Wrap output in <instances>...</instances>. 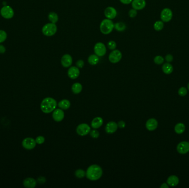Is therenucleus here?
Returning a JSON list of instances; mask_svg holds the SVG:
<instances>
[{"mask_svg":"<svg viewBox=\"0 0 189 188\" xmlns=\"http://www.w3.org/2000/svg\"><path fill=\"white\" fill-rule=\"evenodd\" d=\"M114 29L118 32H123L126 29V25L122 22H118L114 23Z\"/></svg>","mask_w":189,"mask_h":188,"instance_id":"nucleus-24","label":"nucleus"},{"mask_svg":"<svg viewBox=\"0 0 189 188\" xmlns=\"http://www.w3.org/2000/svg\"><path fill=\"white\" fill-rule=\"evenodd\" d=\"M187 91L186 88L184 87H181L178 91L179 95L181 96V97H184V96H186L187 94Z\"/></svg>","mask_w":189,"mask_h":188,"instance_id":"nucleus-36","label":"nucleus"},{"mask_svg":"<svg viewBox=\"0 0 189 188\" xmlns=\"http://www.w3.org/2000/svg\"><path fill=\"white\" fill-rule=\"evenodd\" d=\"M90 131L91 128L90 126L85 123L79 125L76 129V132H77V134L81 136L87 135L90 133Z\"/></svg>","mask_w":189,"mask_h":188,"instance_id":"nucleus-8","label":"nucleus"},{"mask_svg":"<svg viewBox=\"0 0 189 188\" xmlns=\"http://www.w3.org/2000/svg\"><path fill=\"white\" fill-rule=\"evenodd\" d=\"M137 11H137L136 9H135L132 8V9H129V11H128V16L130 18H135V17L137 15V13H138Z\"/></svg>","mask_w":189,"mask_h":188,"instance_id":"nucleus-34","label":"nucleus"},{"mask_svg":"<svg viewBox=\"0 0 189 188\" xmlns=\"http://www.w3.org/2000/svg\"><path fill=\"white\" fill-rule=\"evenodd\" d=\"M179 179L176 176H170L167 179V184L171 186H175L178 185Z\"/></svg>","mask_w":189,"mask_h":188,"instance_id":"nucleus-21","label":"nucleus"},{"mask_svg":"<svg viewBox=\"0 0 189 188\" xmlns=\"http://www.w3.org/2000/svg\"><path fill=\"white\" fill-rule=\"evenodd\" d=\"M7 38V34L5 30H0V43H2L6 40Z\"/></svg>","mask_w":189,"mask_h":188,"instance_id":"nucleus-32","label":"nucleus"},{"mask_svg":"<svg viewBox=\"0 0 189 188\" xmlns=\"http://www.w3.org/2000/svg\"><path fill=\"white\" fill-rule=\"evenodd\" d=\"M89 134H90L91 137H93V138H97L100 136L99 132L95 129L93 130H91Z\"/></svg>","mask_w":189,"mask_h":188,"instance_id":"nucleus-35","label":"nucleus"},{"mask_svg":"<svg viewBox=\"0 0 189 188\" xmlns=\"http://www.w3.org/2000/svg\"><path fill=\"white\" fill-rule=\"evenodd\" d=\"M0 13L2 17L7 19H9L14 16V11L11 6H4L1 9Z\"/></svg>","mask_w":189,"mask_h":188,"instance_id":"nucleus-7","label":"nucleus"},{"mask_svg":"<svg viewBox=\"0 0 189 188\" xmlns=\"http://www.w3.org/2000/svg\"><path fill=\"white\" fill-rule=\"evenodd\" d=\"M72 57L70 54H65L61 58V64L65 68H68L72 65Z\"/></svg>","mask_w":189,"mask_h":188,"instance_id":"nucleus-11","label":"nucleus"},{"mask_svg":"<svg viewBox=\"0 0 189 188\" xmlns=\"http://www.w3.org/2000/svg\"><path fill=\"white\" fill-rule=\"evenodd\" d=\"M107 46L109 50H114L117 48V43L114 40H110L107 44Z\"/></svg>","mask_w":189,"mask_h":188,"instance_id":"nucleus-31","label":"nucleus"},{"mask_svg":"<svg viewBox=\"0 0 189 188\" xmlns=\"http://www.w3.org/2000/svg\"><path fill=\"white\" fill-rule=\"evenodd\" d=\"M6 48L2 44H0V54H4L6 52Z\"/></svg>","mask_w":189,"mask_h":188,"instance_id":"nucleus-43","label":"nucleus"},{"mask_svg":"<svg viewBox=\"0 0 189 188\" xmlns=\"http://www.w3.org/2000/svg\"><path fill=\"white\" fill-rule=\"evenodd\" d=\"M64 112L61 109H57L53 111L52 117L53 119L57 122L61 121L64 118Z\"/></svg>","mask_w":189,"mask_h":188,"instance_id":"nucleus-16","label":"nucleus"},{"mask_svg":"<svg viewBox=\"0 0 189 188\" xmlns=\"http://www.w3.org/2000/svg\"><path fill=\"white\" fill-rule=\"evenodd\" d=\"M57 102L56 100L51 97H47L42 101L40 104V109L44 113H51L56 109Z\"/></svg>","mask_w":189,"mask_h":188,"instance_id":"nucleus-2","label":"nucleus"},{"mask_svg":"<svg viewBox=\"0 0 189 188\" xmlns=\"http://www.w3.org/2000/svg\"><path fill=\"white\" fill-rule=\"evenodd\" d=\"M131 5L133 9L137 11H141L145 7L146 1L145 0H133Z\"/></svg>","mask_w":189,"mask_h":188,"instance_id":"nucleus-15","label":"nucleus"},{"mask_svg":"<svg viewBox=\"0 0 189 188\" xmlns=\"http://www.w3.org/2000/svg\"><path fill=\"white\" fill-rule=\"evenodd\" d=\"M187 88H188V89L189 90V83L188 84V85H187Z\"/></svg>","mask_w":189,"mask_h":188,"instance_id":"nucleus-45","label":"nucleus"},{"mask_svg":"<svg viewBox=\"0 0 189 188\" xmlns=\"http://www.w3.org/2000/svg\"><path fill=\"white\" fill-rule=\"evenodd\" d=\"M122 59V52L118 50L114 49L112 50L108 55V60L112 63H119Z\"/></svg>","mask_w":189,"mask_h":188,"instance_id":"nucleus-5","label":"nucleus"},{"mask_svg":"<svg viewBox=\"0 0 189 188\" xmlns=\"http://www.w3.org/2000/svg\"><path fill=\"white\" fill-rule=\"evenodd\" d=\"M36 143L38 145H42L45 142V138L42 136H39L36 138Z\"/></svg>","mask_w":189,"mask_h":188,"instance_id":"nucleus-37","label":"nucleus"},{"mask_svg":"<svg viewBox=\"0 0 189 188\" xmlns=\"http://www.w3.org/2000/svg\"><path fill=\"white\" fill-rule=\"evenodd\" d=\"M164 28V23L163 21H158L154 24V28L156 31H160Z\"/></svg>","mask_w":189,"mask_h":188,"instance_id":"nucleus-29","label":"nucleus"},{"mask_svg":"<svg viewBox=\"0 0 189 188\" xmlns=\"http://www.w3.org/2000/svg\"><path fill=\"white\" fill-rule=\"evenodd\" d=\"M118 128L117 124L114 121H110L108 122L105 126V131L109 134H114L117 131Z\"/></svg>","mask_w":189,"mask_h":188,"instance_id":"nucleus-17","label":"nucleus"},{"mask_svg":"<svg viewBox=\"0 0 189 188\" xmlns=\"http://www.w3.org/2000/svg\"><path fill=\"white\" fill-rule=\"evenodd\" d=\"M103 123V120L101 117H96L95 118L91 124V126L94 129L100 128L102 126Z\"/></svg>","mask_w":189,"mask_h":188,"instance_id":"nucleus-19","label":"nucleus"},{"mask_svg":"<svg viewBox=\"0 0 189 188\" xmlns=\"http://www.w3.org/2000/svg\"><path fill=\"white\" fill-rule=\"evenodd\" d=\"M100 57L98 56L97 55H96V54H92L90 55V56L88 57V63L91 65H96L98 63H99Z\"/></svg>","mask_w":189,"mask_h":188,"instance_id":"nucleus-22","label":"nucleus"},{"mask_svg":"<svg viewBox=\"0 0 189 188\" xmlns=\"http://www.w3.org/2000/svg\"><path fill=\"white\" fill-rule=\"evenodd\" d=\"M158 125V123L157 120L156 119L151 118L147 120L146 124H145V126L148 130L152 132V131L155 130L157 128Z\"/></svg>","mask_w":189,"mask_h":188,"instance_id":"nucleus-18","label":"nucleus"},{"mask_svg":"<svg viewBox=\"0 0 189 188\" xmlns=\"http://www.w3.org/2000/svg\"><path fill=\"white\" fill-rule=\"evenodd\" d=\"M117 125H118V128H124L126 127V123L123 120H121L118 122Z\"/></svg>","mask_w":189,"mask_h":188,"instance_id":"nucleus-39","label":"nucleus"},{"mask_svg":"<svg viewBox=\"0 0 189 188\" xmlns=\"http://www.w3.org/2000/svg\"><path fill=\"white\" fill-rule=\"evenodd\" d=\"M164 58L161 56H156L154 59V62L157 65L162 64L163 63H164Z\"/></svg>","mask_w":189,"mask_h":188,"instance_id":"nucleus-33","label":"nucleus"},{"mask_svg":"<svg viewBox=\"0 0 189 188\" xmlns=\"http://www.w3.org/2000/svg\"><path fill=\"white\" fill-rule=\"evenodd\" d=\"M175 132L178 134H183L185 130V125L183 123H178L175 126Z\"/></svg>","mask_w":189,"mask_h":188,"instance_id":"nucleus-27","label":"nucleus"},{"mask_svg":"<svg viewBox=\"0 0 189 188\" xmlns=\"http://www.w3.org/2000/svg\"><path fill=\"white\" fill-rule=\"evenodd\" d=\"M57 26L55 23H48L42 27V32L46 36H53L57 32Z\"/></svg>","mask_w":189,"mask_h":188,"instance_id":"nucleus-4","label":"nucleus"},{"mask_svg":"<svg viewBox=\"0 0 189 188\" xmlns=\"http://www.w3.org/2000/svg\"><path fill=\"white\" fill-rule=\"evenodd\" d=\"M48 19L50 22L56 24L59 21V15L56 12H50L48 15Z\"/></svg>","mask_w":189,"mask_h":188,"instance_id":"nucleus-25","label":"nucleus"},{"mask_svg":"<svg viewBox=\"0 0 189 188\" xmlns=\"http://www.w3.org/2000/svg\"><path fill=\"white\" fill-rule=\"evenodd\" d=\"M104 15L106 18L112 20L117 17V9L114 7L108 6L104 10Z\"/></svg>","mask_w":189,"mask_h":188,"instance_id":"nucleus-10","label":"nucleus"},{"mask_svg":"<svg viewBox=\"0 0 189 188\" xmlns=\"http://www.w3.org/2000/svg\"><path fill=\"white\" fill-rule=\"evenodd\" d=\"M173 17V12L171 10L168 8H166L162 10L160 14V18L163 22H168L170 21Z\"/></svg>","mask_w":189,"mask_h":188,"instance_id":"nucleus-12","label":"nucleus"},{"mask_svg":"<svg viewBox=\"0 0 189 188\" xmlns=\"http://www.w3.org/2000/svg\"><path fill=\"white\" fill-rule=\"evenodd\" d=\"M37 181H38V182L39 183V184H44L45 182L46 179L43 176H40L37 179Z\"/></svg>","mask_w":189,"mask_h":188,"instance_id":"nucleus-41","label":"nucleus"},{"mask_svg":"<svg viewBox=\"0 0 189 188\" xmlns=\"http://www.w3.org/2000/svg\"><path fill=\"white\" fill-rule=\"evenodd\" d=\"M93 51L95 54L98 56H103L107 53V48L104 43L102 42H98L95 44L93 47Z\"/></svg>","mask_w":189,"mask_h":188,"instance_id":"nucleus-6","label":"nucleus"},{"mask_svg":"<svg viewBox=\"0 0 189 188\" xmlns=\"http://www.w3.org/2000/svg\"><path fill=\"white\" fill-rule=\"evenodd\" d=\"M162 70L164 73L169 75L173 71V67L170 63H165L162 66Z\"/></svg>","mask_w":189,"mask_h":188,"instance_id":"nucleus-26","label":"nucleus"},{"mask_svg":"<svg viewBox=\"0 0 189 188\" xmlns=\"http://www.w3.org/2000/svg\"><path fill=\"white\" fill-rule=\"evenodd\" d=\"M36 141L32 137H27L24 138L22 142V146L24 147L25 149L28 150H31L35 148L36 146Z\"/></svg>","mask_w":189,"mask_h":188,"instance_id":"nucleus-9","label":"nucleus"},{"mask_svg":"<svg viewBox=\"0 0 189 188\" xmlns=\"http://www.w3.org/2000/svg\"><path fill=\"white\" fill-rule=\"evenodd\" d=\"M85 63L82 60H79L76 63V65L78 67L79 69H82L84 66Z\"/></svg>","mask_w":189,"mask_h":188,"instance_id":"nucleus-38","label":"nucleus"},{"mask_svg":"<svg viewBox=\"0 0 189 188\" xmlns=\"http://www.w3.org/2000/svg\"><path fill=\"white\" fill-rule=\"evenodd\" d=\"M75 175L76 177L81 179V178H83L84 177L86 176V172L83 169H78V170L75 171Z\"/></svg>","mask_w":189,"mask_h":188,"instance_id":"nucleus-30","label":"nucleus"},{"mask_svg":"<svg viewBox=\"0 0 189 188\" xmlns=\"http://www.w3.org/2000/svg\"><path fill=\"white\" fill-rule=\"evenodd\" d=\"M80 73V70L77 66H70L68 71V75L69 77L72 80H75L78 77Z\"/></svg>","mask_w":189,"mask_h":188,"instance_id":"nucleus-14","label":"nucleus"},{"mask_svg":"<svg viewBox=\"0 0 189 188\" xmlns=\"http://www.w3.org/2000/svg\"><path fill=\"white\" fill-rule=\"evenodd\" d=\"M177 152L180 154L184 155L189 151V142L187 141L181 142L177 145Z\"/></svg>","mask_w":189,"mask_h":188,"instance_id":"nucleus-13","label":"nucleus"},{"mask_svg":"<svg viewBox=\"0 0 189 188\" xmlns=\"http://www.w3.org/2000/svg\"><path fill=\"white\" fill-rule=\"evenodd\" d=\"M82 90V86L80 83H75L72 84V90L74 94H79L81 92Z\"/></svg>","mask_w":189,"mask_h":188,"instance_id":"nucleus-28","label":"nucleus"},{"mask_svg":"<svg viewBox=\"0 0 189 188\" xmlns=\"http://www.w3.org/2000/svg\"><path fill=\"white\" fill-rule=\"evenodd\" d=\"M160 188H169V186H168V184H166V183H163V184H162V185L160 186Z\"/></svg>","mask_w":189,"mask_h":188,"instance_id":"nucleus-44","label":"nucleus"},{"mask_svg":"<svg viewBox=\"0 0 189 188\" xmlns=\"http://www.w3.org/2000/svg\"><path fill=\"white\" fill-rule=\"evenodd\" d=\"M133 0H120L121 3L123 5H129L132 3Z\"/></svg>","mask_w":189,"mask_h":188,"instance_id":"nucleus-42","label":"nucleus"},{"mask_svg":"<svg viewBox=\"0 0 189 188\" xmlns=\"http://www.w3.org/2000/svg\"><path fill=\"white\" fill-rule=\"evenodd\" d=\"M103 174L102 168L99 165L93 164L89 166L86 172V176L91 181H96L101 178Z\"/></svg>","mask_w":189,"mask_h":188,"instance_id":"nucleus-1","label":"nucleus"},{"mask_svg":"<svg viewBox=\"0 0 189 188\" xmlns=\"http://www.w3.org/2000/svg\"><path fill=\"white\" fill-rule=\"evenodd\" d=\"M23 185L25 188H35L37 185V181L32 178H27L23 181Z\"/></svg>","mask_w":189,"mask_h":188,"instance_id":"nucleus-20","label":"nucleus"},{"mask_svg":"<svg viewBox=\"0 0 189 188\" xmlns=\"http://www.w3.org/2000/svg\"><path fill=\"white\" fill-rule=\"evenodd\" d=\"M70 102L68 99H63L58 103V107L63 110H67L70 107Z\"/></svg>","mask_w":189,"mask_h":188,"instance_id":"nucleus-23","label":"nucleus"},{"mask_svg":"<svg viewBox=\"0 0 189 188\" xmlns=\"http://www.w3.org/2000/svg\"><path fill=\"white\" fill-rule=\"evenodd\" d=\"M114 22L111 19L105 18L103 19L100 24V30L104 35H108L112 32L114 29Z\"/></svg>","mask_w":189,"mask_h":188,"instance_id":"nucleus-3","label":"nucleus"},{"mask_svg":"<svg viewBox=\"0 0 189 188\" xmlns=\"http://www.w3.org/2000/svg\"><path fill=\"white\" fill-rule=\"evenodd\" d=\"M165 60L168 63H170L173 60V56L171 55V54H168L166 55L165 57Z\"/></svg>","mask_w":189,"mask_h":188,"instance_id":"nucleus-40","label":"nucleus"}]
</instances>
